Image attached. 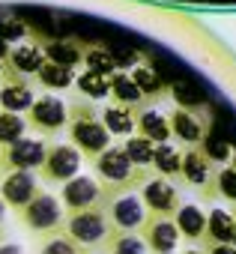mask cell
I'll return each mask as SVG.
<instances>
[{
  "label": "cell",
  "mask_w": 236,
  "mask_h": 254,
  "mask_svg": "<svg viewBox=\"0 0 236 254\" xmlns=\"http://www.w3.org/2000/svg\"><path fill=\"white\" fill-rule=\"evenodd\" d=\"M182 254H203L200 248H188V251H182Z\"/></svg>",
  "instance_id": "ab89813d"
},
{
  "label": "cell",
  "mask_w": 236,
  "mask_h": 254,
  "mask_svg": "<svg viewBox=\"0 0 236 254\" xmlns=\"http://www.w3.org/2000/svg\"><path fill=\"white\" fill-rule=\"evenodd\" d=\"M96 251H102V254H147L138 233H126V230H117V227H111V233L105 236V242Z\"/></svg>",
  "instance_id": "ac0fdd59"
},
{
  "label": "cell",
  "mask_w": 236,
  "mask_h": 254,
  "mask_svg": "<svg viewBox=\"0 0 236 254\" xmlns=\"http://www.w3.org/2000/svg\"><path fill=\"white\" fill-rule=\"evenodd\" d=\"M9 239V230H6V224H0V245H3Z\"/></svg>",
  "instance_id": "d590c367"
},
{
  "label": "cell",
  "mask_w": 236,
  "mask_h": 254,
  "mask_svg": "<svg viewBox=\"0 0 236 254\" xmlns=\"http://www.w3.org/2000/svg\"><path fill=\"white\" fill-rule=\"evenodd\" d=\"M63 233L72 236L78 245L96 251V248L105 242V236L111 233V221H108L105 206L96 203V206H87V209H81V212H69L66 221H63Z\"/></svg>",
  "instance_id": "277c9868"
},
{
  "label": "cell",
  "mask_w": 236,
  "mask_h": 254,
  "mask_svg": "<svg viewBox=\"0 0 236 254\" xmlns=\"http://www.w3.org/2000/svg\"><path fill=\"white\" fill-rule=\"evenodd\" d=\"M102 126L108 135H132L135 114H132V108H123V105H108L102 111Z\"/></svg>",
  "instance_id": "44dd1931"
},
{
  "label": "cell",
  "mask_w": 236,
  "mask_h": 254,
  "mask_svg": "<svg viewBox=\"0 0 236 254\" xmlns=\"http://www.w3.org/2000/svg\"><path fill=\"white\" fill-rule=\"evenodd\" d=\"M3 218H6V206L0 203V224H3Z\"/></svg>",
  "instance_id": "f35d334b"
},
{
  "label": "cell",
  "mask_w": 236,
  "mask_h": 254,
  "mask_svg": "<svg viewBox=\"0 0 236 254\" xmlns=\"http://www.w3.org/2000/svg\"><path fill=\"white\" fill-rule=\"evenodd\" d=\"M66 123H69V138H72V147L90 159H96L99 153H105L111 147V135L105 132L102 120L93 114L90 105L78 102L72 108H66Z\"/></svg>",
  "instance_id": "7a4b0ae2"
},
{
  "label": "cell",
  "mask_w": 236,
  "mask_h": 254,
  "mask_svg": "<svg viewBox=\"0 0 236 254\" xmlns=\"http://www.w3.org/2000/svg\"><path fill=\"white\" fill-rule=\"evenodd\" d=\"M203 254H236V248L230 242H212L209 248H203Z\"/></svg>",
  "instance_id": "836d02e7"
},
{
  "label": "cell",
  "mask_w": 236,
  "mask_h": 254,
  "mask_svg": "<svg viewBox=\"0 0 236 254\" xmlns=\"http://www.w3.org/2000/svg\"><path fill=\"white\" fill-rule=\"evenodd\" d=\"M108 93H114V102L123 105V108H135V105L144 102V93L138 90V84L129 75H123V72H114L111 75V90Z\"/></svg>",
  "instance_id": "cb8c5ba5"
},
{
  "label": "cell",
  "mask_w": 236,
  "mask_h": 254,
  "mask_svg": "<svg viewBox=\"0 0 236 254\" xmlns=\"http://www.w3.org/2000/svg\"><path fill=\"white\" fill-rule=\"evenodd\" d=\"M45 60L48 63H57V66H66V69H72L84 54H81V48L78 45H72V42H51V45H45Z\"/></svg>",
  "instance_id": "484cf974"
},
{
  "label": "cell",
  "mask_w": 236,
  "mask_h": 254,
  "mask_svg": "<svg viewBox=\"0 0 236 254\" xmlns=\"http://www.w3.org/2000/svg\"><path fill=\"white\" fill-rule=\"evenodd\" d=\"M179 162H182V150H177L174 144H156L153 150V168L159 177L165 180H179Z\"/></svg>",
  "instance_id": "ffe728a7"
},
{
  "label": "cell",
  "mask_w": 236,
  "mask_h": 254,
  "mask_svg": "<svg viewBox=\"0 0 236 254\" xmlns=\"http://www.w3.org/2000/svg\"><path fill=\"white\" fill-rule=\"evenodd\" d=\"M138 135H144L147 141L153 144H168L171 138V126H168V117L156 108H147L138 114Z\"/></svg>",
  "instance_id": "e0dca14e"
},
{
  "label": "cell",
  "mask_w": 236,
  "mask_h": 254,
  "mask_svg": "<svg viewBox=\"0 0 236 254\" xmlns=\"http://www.w3.org/2000/svg\"><path fill=\"white\" fill-rule=\"evenodd\" d=\"M18 224L33 233V236H48V233H57L63 230V221H66V212L60 206V200L48 191H39L30 203H24L18 212H15Z\"/></svg>",
  "instance_id": "3957f363"
},
{
  "label": "cell",
  "mask_w": 236,
  "mask_h": 254,
  "mask_svg": "<svg viewBox=\"0 0 236 254\" xmlns=\"http://www.w3.org/2000/svg\"><path fill=\"white\" fill-rule=\"evenodd\" d=\"M212 242H233V212L227 209H212L206 215V230H203V239L197 242L200 251L209 248Z\"/></svg>",
  "instance_id": "2e32d148"
},
{
  "label": "cell",
  "mask_w": 236,
  "mask_h": 254,
  "mask_svg": "<svg viewBox=\"0 0 236 254\" xmlns=\"http://www.w3.org/2000/svg\"><path fill=\"white\" fill-rule=\"evenodd\" d=\"M27 30H24V24L21 21H12V18H6V21H0V39H3L6 45L9 42H15V39H21Z\"/></svg>",
  "instance_id": "d6a6232c"
},
{
  "label": "cell",
  "mask_w": 236,
  "mask_h": 254,
  "mask_svg": "<svg viewBox=\"0 0 236 254\" xmlns=\"http://www.w3.org/2000/svg\"><path fill=\"white\" fill-rule=\"evenodd\" d=\"M129 78H132V81L138 84V90L144 93V99H147V96H156V90L162 87V81H159V75H156L153 69H147V66H135Z\"/></svg>",
  "instance_id": "f546056e"
},
{
  "label": "cell",
  "mask_w": 236,
  "mask_h": 254,
  "mask_svg": "<svg viewBox=\"0 0 236 254\" xmlns=\"http://www.w3.org/2000/svg\"><path fill=\"white\" fill-rule=\"evenodd\" d=\"M75 84H78V90H81L84 96H90V99H102V96H108V90H111V75L84 72Z\"/></svg>",
  "instance_id": "f1b7e54d"
},
{
  "label": "cell",
  "mask_w": 236,
  "mask_h": 254,
  "mask_svg": "<svg viewBox=\"0 0 236 254\" xmlns=\"http://www.w3.org/2000/svg\"><path fill=\"white\" fill-rule=\"evenodd\" d=\"M33 90H30V84L24 81V78H18V72L0 87V105H3L9 114H21V111H27L30 105H33Z\"/></svg>",
  "instance_id": "9a60e30c"
},
{
  "label": "cell",
  "mask_w": 236,
  "mask_h": 254,
  "mask_svg": "<svg viewBox=\"0 0 236 254\" xmlns=\"http://www.w3.org/2000/svg\"><path fill=\"white\" fill-rule=\"evenodd\" d=\"M138 236H141V242L150 254H174L182 242L171 218L150 215V212H147V221L138 227Z\"/></svg>",
  "instance_id": "9c48e42d"
},
{
  "label": "cell",
  "mask_w": 236,
  "mask_h": 254,
  "mask_svg": "<svg viewBox=\"0 0 236 254\" xmlns=\"http://www.w3.org/2000/svg\"><path fill=\"white\" fill-rule=\"evenodd\" d=\"M215 189H218L221 197L236 200V171H221V174H215Z\"/></svg>",
  "instance_id": "1f68e13d"
},
{
  "label": "cell",
  "mask_w": 236,
  "mask_h": 254,
  "mask_svg": "<svg viewBox=\"0 0 236 254\" xmlns=\"http://www.w3.org/2000/svg\"><path fill=\"white\" fill-rule=\"evenodd\" d=\"M179 180L191 189L200 191V197L209 203L218 197V189H215V171H212V159L209 153L203 150H185L182 153V162H179Z\"/></svg>",
  "instance_id": "5b68a950"
},
{
  "label": "cell",
  "mask_w": 236,
  "mask_h": 254,
  "mask_svg": "<svg viewBox=\"0 0 236 254\" xmlns=\"http://www.w3.org/2000/svg\"><path fill=\"white\" fill-rule=\"evenodd\" d=\"M6 57H9V63L18 75H36L39 66L45 63V54H42L39 45H15V48H9Z\"/></svg>",
  "instance_id": "d6986e66"
},
{
  "label": "cell",
  "mask_w": 236,
  "mask_h": 254,
  "mask_svg": "<svg viewBox=\"0 0 236 254\" xmlns=\"http://www.w3.org/2000/svg\"><path fill=\"white\" fill-rule=\"evenodd\" d=\"M6 54H9V45H6V42H3V39H0V60H3V57H6Z\"/></svg>",
  "instance_id": "8d00e7d4"
},
{
  "label": "cell",
  "mask_w": 236,
  "mask_h": 254,
  "mask_svg": "<svg viewBox=\"0 0 236 254\" xmlns=\"http://www.w3.org/2000/svg\"><path fill=\"white\" fill-rule=\"evenodd\" d=\"M93 165H96V183L102 189V206L120 194L138 191L150 180V171L132 165L129 156L123 153V147H108L105 153H99L93 159Z\"/></svg>",
  "instance_id": "6da1fadb"
},
{
  "label": "cell",
  "mask_w": 236,
  "mask_h": 254,
  "mask_svg": "<svg viewBox=\"0 0 236 254\" xmlns=\"http://www.w3.org/2000/svg\"><path fill=\"white\" fill-rule=\"evenodd\" d=\"M171 221H174L179 239H185V242H191V245H197V242L203 239L206 212H203L200 206H194V203H179V209L171 215Z\"/></svg>",
  "instance_id": "5bb4252c"
},
{
  "label": "cell",
  "mask_w": 236,
  "mask_h": 254,
  "mask_svg": "<svg viewBox=\"0 0 236 254\" xmlns=\"http://www.w3.org/2000/svg\"><path fill=\"white\" fill-rule=\"evenodd\" d=\"M105 212H108L111 227L126 230V233H138V227L147 221V209H144L138 191H129V194L114 197L111 203H105Z\"/></svg>",
  "instance_id": "8fae6325"
},
{
  "label": "cell",
  "mask_w": 236,
  "mask_h": 254,
  "mask_svg": "<svg viewBox=\"0 0 236 254\" xmlns=\"http://www.w3.org/2000/svg\"><path fill=\"white\" fill-rule=\"evenodd\" d=\"M153 150H156V144L147 141L144 135H129L126 144H123V153H126L129 162L138 165V168H150V162H153Z\"/></svg>",
  "instance_id": "d4e9b609"
},
{
  "label": "cell",
  "mask_w": 236,
  "mask_h": 254,
  "mask_svg": "<svg viewBox=\"0 0 236 254\" xmlns=\"http://www.w3.org/2000/svg\"><path fill=\"white\" fill-rule=\"evenodd\" d=\"M0 254H24V248H21L18 242H12V239H6L3 245H0Z\"/></svg>",
  "instance_id": "e575fe53"
},
{
  "label": "cell",
  "mask_w": 236,
  "mask_h": 254,
  "mask_svg": "<svg viewBox=\"0 0 236 254\" xmlns=\"http://www.w3.org/2000/svg\"><path fill=\"white\" fill-rule=\"evenodd\" d=\"M36 171H39L42 183L63 186L72 177H78V171H81V153L72 144H54V147L45 150V159H42V165Z\"/></svg>",
  "instance_id": "8992f818"
},
{
  "label": "cell",
  "mask_w": 236,
  "mask_h": 254,
  "mask_svg": "<svg viewBox=\"0 0 236 254\" xmlns=\"http://www.w3.org/2000/svg\"><path fill=\"white\" fill-rule=\"evenodd\" d=\"M30 114V126L42 135H57L66 126V105L57 96H39L33 99V105L27 108Z\"/></svg>",
  "instance_id": "4fadbf2b"
},
{
  "label": "cell",
  "mask_w": 236,
  "mask_h": 254,
  "mask_svg": "<svg viewBox=\"0 0 236 254\" xmlns=\"http://www.w3.org/2000/svg\"><path fill=\"white\" fill-rule=\"evenodd\" d=\"M36 78L45 84V87H51V90H66L72 81H75V75H72V69H66V66H57V63H42L39 66V72H36Z\"/></svg>",
  "instance_id": "4316f807"
},
{
  "label": "cell",
  "mask_w": 236,
  "mask_h": 254,
  "mask_svg": "<svg viewBox=\"0 0 236 254\" xmlns=\"http://www.w3.org/2000/svg\"><path fill=\"white\" fill-rule=\"evenodd\" d=\"M84 60H87V72H96V75H114V57H111L108 51L96 48V51H90Z\"/></svg>",
  "instance_id": "4dcf8cb0"
},
{
  "label": "cell",
  "mask_w": 236,
  "mask_h": 254,
  "mask_svg": "<svg viewBox=\"0 0 236 254\" xmlns=\"http://www.w3.org/2000/svg\"><path fill=\"white\" fill-rule=\"evenodd\" d=\"M60 206H63V212L69 215V212H81V209H87V206H96V203H102V189H99V183H96V177H72L69 183H63V191H60Z\"/></svg>",
  "instance_id": "7c38bea8"
},
{
  "label": "cell",
  "mask_w": 236,
  "mask_h": 254,
  "mask_svg": "<svg viewBox=\"0 0 236 254\" xmlns=\"http://www.w3.org/2000/svg\"><path fill=\"white\" fill-rule=\"evenodd\" d=\"M138 197H141V203H144V209L150 215H162V218H171L179 209V203H182L179 189L171 180H165V177H150L141 186V194Z\"/></svg>",
  "instance_id": "ba28073f"
},
{
  "label": "cell",
  "mask_w": 236,
  "mask_h": 254,
  "mask_svg": "<svg viewBox=\"0 0 236 254\" xmlns=\"http://www.w3.org/2000/svg\"><path fill=\"white\" fill-rule=\"evenodd\" d=\"M45 141L36 138H18L9 147H0V180L12 171H36L45 159Z\"/></svg>",
  "instance_id": "52a82bcc"
},
{
  "label": "cell",
  "mask_w": 236,
  "mask_h": 254,
  "mask_svg": "<svg viewBox=\"0 0 236 254\" xmlns=\"http://www.w3.org/2000/svg\"><path fill=\"white\" fill-rule=\"evenodd\" d=\"M24 129H27V126H24V120L18 114L3 111V114H0V147H9L18 138H24Z\"/></svg>",
  "instance_id": "83f0119b"
},
{
  "label": "cell",
  "mask_w": 236,
  "mask_h": 254,
  "mask_svg": "<svg viewBox=\"0 0 236 254\" xmlns=\"http://www.w3.org/2000/svg\"><path fill=\"white\" fill-rule=\"evenodd\" d=\"M233 248H236V212H233V242H230Z\"/></svg>",
  "instance_id": "74e56055"
},
{
  "label": "cell",
  "mask_w": 236,
  "mask_h": 254,
  "mask_svg": "<svg viewBox=\"0 0 236 254\" xmlns=\"http://www.w3.org/2000/svg\"><path fill=\"white\" fill-rule=\"evenodd\" d=\"M36 254H93L90 248L78 245L72 236H66L63 230L57 233H48V236H39L36 242Z\"/></svg>",
  "instance_id": "7402d4cb"
},
{
  "label": "cell",
  "mask_w": 236,
  "mask_h": 254,
  "mask_svg": "<svg viewBox=\"0 0 236 254\" xmlns=\"http://www.w3.org/2000/svg\"><path fill=\"white\" fill-rule=\"evenodd\" d=\"M39 177L33 171H12L0 180V203L6 209L18 212L24 203H30L36 194H39Z\"/></svg>",
  "instance_id": "30bf717a"
},
{
  "label": "cell",
  "mask_w": 236,
  "mask_h": 254,
  "mask_svg": "<svg viewBox=\"0 0 236 254\" xmlns=\"http://www.w3.org/2000/svg\"><path fill=\"white\" fill-rule=\"evenodd\" d=\"M168 126H171V135H177V138L185 141V144H197V141L203 138V126H200L188 111H182V108L168 117Z\"/></svg>",
  "instance_id": "603a6c76"
}]
</instances>
